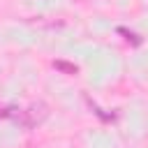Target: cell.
<instances>
[{
  "label": "cell",
  "mask_w": 148,
  "mask_h": 148,
  "mask_svg": "<svg viewBox=\"0 0 148 148\" xmlns=\"http://www.w3.org/2000/svg\"><path fill=\"white\" fill-rule=\"evenodd\" d=\"M44 118H46V104H44V102H37V104H32V106L14 113V120L21 123L23 127H35V125L42 123Z\"/></svg>",
  "instance_id": "obj_1"
},
{
  "label": "cell",
  "mask_w": 148,
  "mask_h": 148,
  "mask_svg": "<svg viewBox=\"0 0 148 148\" xmlns=\"http://www.w3.org/2000/svg\"><path fill=\"white\" fill-rule=\"evenodd\" d=\"M53 67H56V69H60V72H65V74H76V72H79V69H76V65L65 62V60H53Z\"/></svg>",
  "instance_id": "obj_2"
}]
</instances>
